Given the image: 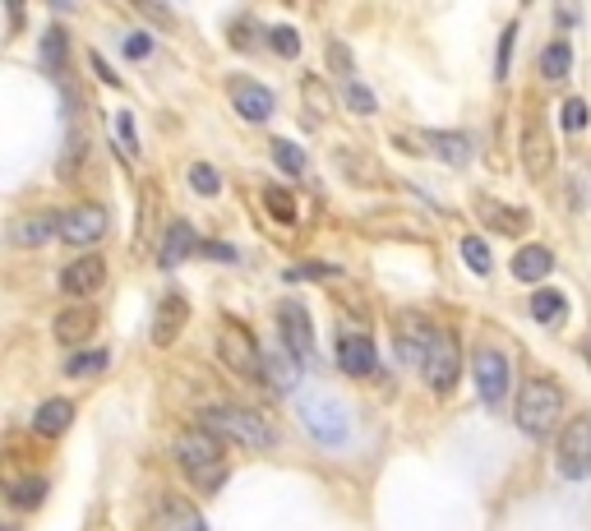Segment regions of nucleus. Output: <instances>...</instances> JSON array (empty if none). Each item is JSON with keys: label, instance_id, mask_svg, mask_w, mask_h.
<instances>
[{"label": "nucleus", "instance_id": "nucleus-1", "mask_svg": "<svg viewBox=\"0 0 591 531\" xmlns=\"http://www.w3.org/2000/svg\"><path fill=\"white\" fill-rule=\"evenodd\" d=\"M199 430L218 435L222 444H245V448H278V425L259 416L254 407H231V402H213L199 416Z\"/></svg>", "mask_w": 591, "mask_h": 531}, {"label": "nucleus", "instance_id": "nucleus-2", "mask_svg": "<svg viewBox=\"0 0 591 531\" xmlns=\"http://www.w3.org/2000/svg\"><path fill=\"white\" fill-rule=\"evenodd\" d=\"M176 462L190 476L204 495H218L222 481H227V453H222V439L208 435V430H185L176 439Z\"/></svg>", "mask_w": 591, "mask_h": 531}, {"label": "nucleus", "instance_id": "nucleus-3", "mask_svg": "<svg viewBox=\"0 0 591 531\" xmlns=\"http://www.w3.org/2000/svg\"><path fill=\"white\" fill-rule=\"evenodd\" d=\"M564 411V388L550 384V379H527L518 388V407H513V421H518L522 435L545 439L555 435V421Z\"/></svg>", "mask_w": 591, "mask_h": 531}, {"label": "nucleus", "instance_id": "nucleus-4", "mask_svg": "<svg viewBox=\"0 0 591 531\" xmlns=\"http://www.w3.org/2000/svg\"><path fill=\"white\" fill-rule=\"evenodd\" d=\"M218 356H222V365H227L231 375L250 379V384H264V379H268L264 351H259V342H254L250 328L236 324V319H222V328H218Z\"/></svg>", "mask_w": 591, "mask_h": 531}, {"label": "nucleus", "instance_id": "nucleus-5", "mask_svg": "<svg viewBox=\"0 0 591 531\" xmlns=\"http://www.w3.org/2000/svg\"><path fill=\"white\" fill-rule=\"evenodd\" d=\"M518 153H522V167H527V176L536 185H545L550 176H555V139H550V125H545L541 111H527Z\"/></svg>", "mask_w": 591, "mask_h": 531}, {"label": "nucleus", "instance_id": "nucleus-6", "mask_svg": "<svg viewBox=\"0 0 591 531\" xmlns=\"http://www.w3.org/2000/svg\"><path fill=\"white\" fill-rule=\"evenodd\" d=\"M301 421L314 439L324 448H342L351 439V421H347V407L333 398H305L301 402Z\"/></svg>", "mask_w": 591, "mask_h": 531}, {"label": "nucleus", "instance_id": "nucleus-7", "mask_svg": "<svg viewBox=\"0 0 591 531\" xmlns=\"http://www.w3.org/2000/svg\"><path fill=\"white\" fill-rule=\"evenodd\" d=\"M421 375H425V384H430V393H439V398H448V393L458 388V375H462L458 333L439 328V333H435V347H430V361H425Z\"/></svg>", "mask_w": 591, "mask_h": 531}, {"label": "nucleus", "instance_id": "nucleus-8", "mask_svg": "<svg viewBox=\"0 0 591 531\" xmlns=\"http://www.w3.org/2000/svg\"><path fill=\"white\" fill-rule=\"evenodd\" d=\"M471 379H476V393H481L485 407H499L508 398V356L499 347H476Z\"/></svg>", "mask_w": 591, "mask_h": 531}, {"label": "nucleus", "instance_id": "nucleus-9", "mask_svg": "<svg viewBox=\"0 0 591 531\" xmlns=\"http://www.w3.org/2000/svg\"><path fill=\"white\" fill-rule=\"evenodd\" d=\"M559 471L568 481L591 476V416H573L559 435Z\"/></svg>", "mask_w": 591, "mask_h": 531}, {"label": "nucleus", "instance_id": "nucleus-10", "mask_svg": "<svg viewBox=\"0 0 591 531\" xmlns=\"http://www.w3.org/2000/svg\"><path fill=\"white\" fill-rule=\"evenodd\" d=\"M435 333L439 328H430L421 319V314H398V361L411 365V370H425V361H430V347H435Z\"/></svg>", "mask_w": 591, "mask_h": 531}, {"label": "nucleus", "instance_id": "nucleus-11", "mask_svg": "<svg viewBox=\"0 0 591 531\" xmlns=\"http://www.w3.org/2000/svg\"><path fill=\"white\" fill-rule=\"evenodd\" d=\"M111 227V213L102 204H74L61 218V241L65 245H97Z\"/></svg>", "mask_w": 591, "mask_h": 531}, {"label": "nucleus", "instance_id": "nucleus-12", "mask_svg": "<svg viewBox=\"0 0 591 531\" xmlns=\"http://www.w3.org/2000/svg\"><path fill=\"white\" fill-rule=\"evenodd\" d=\"M102 282H107V259H102V254H79V259H70V264L61 268V291L74 296V301L102 291Z\"/></svg>", "mask_w": 591, "mask_h": 531}, {"label": "nucleus", "instance_id": "nucleus-13", "mask_svg": "<svg viewBox=\"0 0 591 531\" xmlns=\"http://www.w3.org/2000/svg\"><path fill=\"white\" fill-rule=\"evenodd\" d=\"M190 324V301H185V291H162V301L153 310V342L157 347H171V342L185 333Z\"/></svg>", "mask_w": 591, "mask_h": 531}, {"label": "nucleus", "instance_id": "nucleus-14", "mask_svg": "<svg viewBox=\"0 0 591 531\" xmlns=\"http://www.w3.org/2000/svg\"><path fill=\"white\" fill-rule=\"evenodd\" d=\"M278 324H282V342L296 351V361H314V333H310V314L301 301H282L278 305Z\"/></svg>", "mask_w": 591, "mask_h": 531}, {"label": "nucleus", "instance_id": "nucleus-15", "mask_svg": "<svg viewBox=\"0 0 591 531\" xmlns=\"http://www.w3.org/2000/svg\"><path fill=\"white\" fill-rule=\"evenodd\" d=\"M476 218L490 231H504V236H518V231L531 227L527 208H513V204H504V199H495V194H476Z\"/></svg>", "mask_w": 591, "mask_h": 531}, {"label": "nucleus", "instance_id": "nucleus-16", "mask_svg": "<svg viewBox=\"0 0 591 531\" xmlns=\"http://www.w3.org/2000/svg\"><path fill=\"white\" fill-rule=\"evenodd\" d=\"M231 107L241 111L245 121L264 125L268 116H273V107H278V97L268 93L259 79H231Z\"/></svg>", "mask_w": 591, "mask_h": 531}, {"label": "nucleus", "instance_id": "nucleus-17", "mask_svg": "<svg viewBox=\"0 0 591 531\" xmlns=\"http://www.w3.org/2000/svg\"><path fill=\"white\" fill-rule=\"evenodd\" d=\"M97 324H102V314H97V305H88V301H74V305H65L56 319H51V333L61 342H88L97 333Z\"/></svg>", "mask_w": 591, "mask_h": 531}, {"label": "nucleus", "instance_id": "nucleus-18", "mask_svg": "<svg viewBox=\"0 0 591 531\" xmlns=\"http://www.w3.org/2000/svg\"><path fill=\"white\" fill-rule=\"evenodd\" d=\"M157 531H208V522L181 495H162L157 499Z\"/></svg>", "mask_w": 591, "mask_h": 531}, {"label": "nucleus", "instance_id": "nucleus-19", "mask_svg": "<svg viewBox=\"0 0 591 531\" xmlns=\"http://www.w3.org/2000/svg\"><path fill=\"white\" fill-rule=\"evenodd\" d=\"M338 365L351 379H365L374 370V342L361 338V333H342L338 338Z\"/></svg>", "mask_w": 591, "mask_h": 531}, {"label": "nucleus", "instance_id": "nucleus-20", "mask_svg": "<svg viewBox=\"0 0 591 531\" xmlns=\"http://www.w3.org/2000/svg\"><path fill=\"white\" fill-rule=\"evenodd\" d=\"M74 421V402L70 398H47L42 407L33 411V435L42 439H61Z\"/></svg>", "mask_w": 591, "mask_h": 531}, {"label": "nucleus", "instance_id": "nucleus-21", "mask_svg": "<svg viewBox=\"0 0 591 531\" xmlns=\"http://www.w3.org/2000/svg\"><path fill=\"white\" fill-rule=\"evenodd\" d=\"M194 250H204V241L194 236V227L190 222H171L167 227V241H162V250H157V259H162V268H176V264H185Z\"/></svg>", "mask_w": 591, "mask_h": 531}, {"label": "nucleus", "instance_id": "nucleus-22", "mask_svg": "<svg viewBox=\"0 0 591 531\" xmlns=\"http://www.w3.org/2000/svg\"><path fill=\"white\" fill-rule=\"evenodd\" d=\"M51 236H61V218H51V213H33V218H14L10 222V241L14 245H47Z\"/></svg>", "mask_w": 591, "mask_h": 531}, {"label": "nucleus", "instance_id": "nucleus-23", "mask_svg": "<svg viewBox=\"0 0 591 531\" xmlns=\"http://www.w3.org/2000/svg\"><path fill=\"white\" fill-rule=\"evenodd\" d=\"M333 157H338V171L347 176L351 185H374L379 181V162H374L370 153H361L356 144H342Z\"/></svg>", "mask_w": 591, "mask_h": 531}, {"label": "nucleus", "instance_id": "nucleus-24", "mask_svg": "<svg viewBox=\"0 0 591 531\" xmlns=\"http://www.w3.org/2000/svg\"><path fill=\"white\" fill-rule=\"evenodd\" d=\"M550 268H555V254L545 250V245H522L513 254V278L518 282H541Z\"/></svg>", "mask_w": 591, "mask_h": 531}, {"label": "nucleus", "instance_id": "nucleus-25", "mask_svg": "<svg viewBox=\"0 0 591 531\" xmlns=\"http://www.w3.org/2000/svg\"><path fill=\"white\" fill-rule=\"evenodd\" d=\"M411 139H421V144L435 148V157H444V162H453V167H462V162H471V139L467 134H411Z\"/></svg>", "mask_w": 591, "mask_h": 531}, {"label": "nucleus", "instance_id": "nucleus-26", "mask_svg": "<svg viewBox=\"0 0 591 531\" xmlns=\"http://www.w3.org/2000/svg\"><path fill=\"white\" fill-rule=\"evenodd\" d=\"M531 319L545 328H559L568 319V301H564V291L555 287H541L536 296H531Z\"/></svg>", "mask_w": 591, "mask_h": 531}, {"label": "nucleus", "instance_id": "nucleus-27", "mask_svg": "<svg viewBox=\"0 0 591 531\" xmlns=\"http://www.w3.org/2000/svg\"><path fill=\"white\" fill-rule=\"evenodd\" d=\"M5 499H10V508L28 513V508H37L47 499V476H14V481L5 485Z\"/></svg>", "mask_w": 591, "mask_h": 531}, {"label": "nucleus", "instance_id": "nucleus-28", "mask_svg": "<svg viewBox=\"0 0 591 531\" xmlns=\"http://www.w3.org/2000/svg\"><path fill=\"white\" fill-rule=\"evenodd\" d=\"M65 56H70L65 33H61V28H47V33H42V47H37V61H42V70H47L51 79H61V74H65Z\"/></svg>", "mask_w": 591, "mask_h": 531}, {"label": "nucleus", "instance_id": "nucleus-29", "mask_svg": "<svg viewBox=\"0 0 591 531\" xmlns=\"http://www.w3.org/2000/svg\"><path fill=\"white\" fill-rule=\"evenodd\" d=\"M268 384L278 388V393H291V388L301 384V370H296V351L282 347L268 356Z\"/></svg>", "mask_w": 591, "mask_h": 531}, {"label": "nucleus", "instance_id": "nucleus-30", "mask_svg": "<svg viewBox=\"0 0 591 531\" xmlns=\"http://www.w3.org/2000/svg\"><path fill=\"white\" fill-rule=\"evenodd\" d=\"M264 208L273 213V222H282V227H296V218H301L296 194L282 190V185H264Z\"/></svg>", "mask_w": 591, "mask_h": 531}, {"label": "nucleus", "instance_id": "nucleus-31", "mask_svg": "<svg viewBox=\"0 0 591 531\" xmlns=\"http://www.w3.org/2000/svg\"><path fill=\"white\" fill-rule=\"evenodd\" d=\"M568 70H573V47H568L564 37H555V42L541 51V74L545 79H568Z\"/></svg>", "mask_w": 591, "mask_h": 531}, {"label": "nucleus", "instance_id": "nucleus-32", "mask_svg": "<svg viewBox=\"0 0 591 531\" xmlns=\"http://www.w3.org/2000/svg\"><path fill=\"white\" fill-rule=\"evenodd\" d=\"M111 365V356L102 347H93V351H70V361H65V375L70 379H93L97 370H107Z\"/></svg>", "mask_w": 591, "mask_h": 531}, {"label": "nucleus", "instance_id": "nucleus-33", "mask_svg": "<svg viewBox=\"0 0 591 531\" xmlns=\"http://www.w3.org/2000/svg\"><path fill=\"white\" fill-rule=\"evenodd\" d=\"M273 162H278L287 176H305V148L291 144V139H273Z\"/></svg>", "mask_w": 591, "mask_h": 531}, {"label": "nucleus", "instance_id": "nucleus-34", "mask_svg": "<svg viewBox=\"0 0 591 531\" xmlns=\"http://www.w3.org/2000/svg\"><path fill=\"white\" fill-rule=\"evenodd\" d=\"M342 97H347V102H351V111H356V116H374V111H379V102H374V93L361 84V79H347V84H342Z\"/></svg>", "mask_w": 591, "mask_h": 531}, {"label": "nucleus", "instance_id": "nucleus-35", "mask_svg": "<svg viewBox=\"0 0 591 531\" xmlns=\"http://www.w3.org/2000/svg\"><path fill=\"white\" fill-rule=\"evenodd\" d=\"M462 259H467L471 273H490V245L481 241V236H462Z\"/></svg>", "mask_w": 591, "mask_h": 531}, {"label": "nucleus", "instance_id": "nucleus-36", "mask_svg": "<svg viewBox=\"0 0 591 531\" xmlns=\"http://www.w3.org/2000/svg\"><path fill=\"white\" fill-rule=\"evenodd\" d=\"M190 185H194V194H204V199H208V194L222 190V176L208 167V162H194V167H190Z\"/></svg>", "mask_w": 591, "mask_h": 531}, {"label": "nucleus", "instance_id": "nucleus-37", "mask_svg": "<svg viewBox=\"0 0 591 531\" xmlns=\"http://www.w3.org/2000/svg\"><path fill=\"white\" fill-rule=\"evenodd\" d=\"M305 102H310L314 116H328V111H333V97H328V88H324V79H319V74H310V79H305Z\"/></svg>", "mask_w": 591, "mask_h": 531}, {"label": "nucleus", "instance_id": "nucleus-38", "mask_svg": "<svg viewBox=\"0 0 591 531\" xmlns=\"http://www.w3.org/2000/svg\"><path fill=\"white\" fill-rule=\"evenodd\" d=\"M559 121H564V130H568V134L587 130V102H582V97H568L564 107H559Z\"/></svg>", "mask_w": 591, "mask_h": 531}, {"label": "nucleus", "instance_id": "nucleus-39", "mask_svg": "<svg viewBox=\"0 0 591 531\" xmlns=\"http://www.w3.org/2000/svg\"><path fill=\"white\" fill-rule=\"evenodd\" d=\"M268 42H273V51H278V56H296V51H301V33H296V28H273V33H268Z\"/></svg>", "mask_w": 591, "mask_h": 531}, {"label": "nucleus", "instance_id": "nucleus-40", "mask_svg": "<svg viewBox=\"0 0 591 531\" xmlns=\"http://www.w3.org/2000/svg\"><path fill=\"white\" fill-rule=\"evenodd\" d=\"M148 51H153V37H148V33H130V37H125V56H130V61H144Z\"/></svg>", "mask_w": 591, "mask_h": 531}, {"label": "nucleus", "instance_id": "nucleus-41", "mask_svg": "<svg viewBox=\"0 0 591 531\" xmlns=\"http://www.w3.org/2000/svg\"><path fill=\"white\" fill-rule=\"evenodd\" d=\"M513 37H518V24H508L504 37H499V74H508V51H513Z\"/></svg>", "mask_w": 591, "mask_h": 531}, {"label": "nucleus", "instance_id": "nucleus-42", "mask_svg": "<svg viewBox=\"0 0 591 531\" xmlns=\"http://www.w3.org/2000/svg\"><path fill=\"white\" fill-rule=\"evenodd\" d=\"M88 61H93V70H97V79H102V84H111V88L121 84V74H111V65L102 61V56H97V51H93V56H88Z\"/></svg>", "mask_w": 591, "mask_h": 531}, {"label": "nucleus", "instance_id": "nucleus-43", "mask_svg": "<svg viewBox=\"0 0 591 531\" xmlns=\"http://www.w3.org/2000/svg\"><path fill=\"white\" fill-rule=\"evenodd\" d=\"M116 130H121L125 148H134V125H130V116H121V121H116Z\"/></svg>", "mask_w": 591, "mask_h": 531}, {"label": "nucleus", "instance_id": "nucleus-44", "mask_svg": "<svg viewBox=\"0 0 591 531\" xmlns=\"http://www.w3.org/2000/svg\"><path fill=\"white\" fill-rule=\"evenodd\" d=\"M582 356H587V365H591V338H587V342H582Z\"/></svg>", "mask_w": 591, "mask_h": 531}]
</instances>
